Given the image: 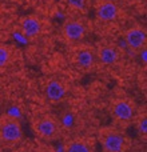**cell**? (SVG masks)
Masks as SVG:
<instances>
[{"label": "cell", "mask_w": 147, "mask_h": 152, "mask_svg": "<svg viewBox=\"0 0 147 152\" xmlns=\"http://www.w3.org/2000/svg\"><path fill=\"white\" fill-rule=\"evenodd\" d=\"M34 129L40 139L46 142H52L60 135V124L54 116L44 115L34 121Z\"/></svg>", "instance_id": "cell-2"}, {"label": "cell", "mask_w": 147, "mask_h": 152, "mask_svg": "<svg viewBox=\"0 0 147 152\" xmlns=\"http://www.w3.org/2000/svg\"><path fill=\"white\" fill-rule=\"evenodd\" d=\"M86 35V26L80 20L70 19L66 20L62 26V36L67 42H79Z\"/></svg>", "instance_id": "cell-7"}, {"label": "cell", "mask_w": 147, "mask_h": 152, "mask_svg": "<svg viewBox=\"0 0 147 152\" xmlns=\"http://www.w3.org/2000/svg\"><path fill=\"white\" fill-rule=\"evenodd\" d=\"M12 63V51L8 45L0 43V69L7 68Z\"/></svg>", "instance_id": "cell-13"}, {"label": "cell", "mask_w": 147, "mask_h": 152, "mask_svg": "<svg viewBox=\"0 0 147 152\" xmlns=\"http://www.w3.org/2000/svg\"><path fill=\"white\" fill-rule=\"evenodd\" d=\"M124 42L127 47L132 51H140L146 47L147 31L143 26H132L124 32Z\"/></svg>", "instance_id": "cell-5"}, {"label": "cell", "mask_w": 147, "mask_h": 152, "mask_svg": "<svg viewBox=\"0 0 147 152\" xmlns=\"http://www.w3.org/2000/svg\"><path fill=\"white\" fill-rule=\"evenodd\" d=\"M42 28V21L35 15H27L20 20V29L27 37L39 36Z\"/></svg>", "instance_id": "cell-10"}, {"label": "cell", "mask_w": 147, "mask_h": 152, "mask_svg": "<svg viewBox=\"0 0 147 152\" xmlns=\"http://www.w3.org/2000/svg\"><path fill=\"white\" fill-rule=\"evenodd\" d=\"M132 120H135V126H137V129L139 131L140 135H146L147 134V116L146 113H140L139 116H134V119Z\"/></svg>", "instance_id": "cell-14"}, {"label": "cell", "mask_w": 147, "mask_h": 152, "mask_svg": "<svg viewBox=\"0 0 147 152\" xmlns=\"http://www.w3.org/2000/svg\"><path fill=\"white\" fill-rule=\"evenodd\" d=\"M66 86L63 84V81L58 80V79H52L47 83L46 86V96L51 102H59L66 95Z\"/></svg>", "instance_id": "cell-12"}, {"label": "cell", "mask_w": 147, "mask_h": 152, "mask_svg": "<svg viewBox=\"0 0 147 152\" xmlns=\"http://www.w3.org/2000/svg\"><path fill=\"white\" fill-rule=\"evenodd\" d=\"M111 115L118 123H129L135 116L134 102L126 97H118L111 102Z\"/></svg>", "instance_id": "cell-4"}, {"label": "cell", "mask_w": 147, "mask_h": 152, "mask_svg": "<svg viewBox=\"0 0 147 152\" xmlns=\"http://www.w3.org/2000/svg\"><path fill=\"white\" fill-rule=\"evenodd\" d=\"M63 152H95V145L91 139L74 137L64 143Z\"/></svg>", "instance_id": "cell-11"}, {"label": "cell", "mask_w": 147, "mask_h": 152, "mask_svg": "<svg viewBox=\"0 0 147 152\" xmlns=\"http://www.w3.org/2000/svg\"><path fill=\"white\" fill-rule=\"evenodd\" d=\"M68 1H70V4L76 5V7H78V5H82V4H83L84 0H68Z\"/></svg>", "instance_id": "cell-15"}, {"label": "cell", "mask_w": 147, "mask_h": 152, "mask_svg": "<svg viewBox=\"0 0 147 152\" xmlns=\"http://www.w3.org/2000/svg\"><path fill=\"white\" fill-rule=\"evenodd\" d=\"M119 7L114 0H98L95 4V15L100 21L110 23L118 18Z\"/></svg>", "instance_id": "cell-6"}, {"label": "cell", "mask_w": 147, "mask_h": 152, "mask_svg": "<svg viewBox=\"0 0 147 152\" xmlns=\"http://www.w3.org/2000/svg\"><path fill=\"white\" fill-rule=\"evenodd\" d=\"M103 152H127L130 140L122 131L115 127H104L98 132Z\"/></svg>", "instance_id": "cell-1"}, {"label": "cell", "mask_w": 147, "mask_h": 152, "mask_svg": "<svg viewBox=\"0 0 147 152\" xmlns=\"http://www.w3.org/2000/svg\"><path fill=\"white\" fill-rule=\"evenodd\" d=\"M95 60H96L95 50H92L90 47H80L79 50H76L75 55H74V61L82 69L92 68L95 64Z\"/></svg>", "instance_id": "cell-8"}, {"label": "cell", "mask_w": 147, "mask_h": 152, "mask_svg": "<svg viewBox=\"0 0 147 152\" xmlns=\"http://www.w3.org/2000/svg\"><path fill=\"white\" fill-rule=\"evenodd\" d=\"M96 59L104 66H114L119 59V51L112 44H102L95 50Z\"/></svg>", "instance_id": "cell-9"}, {"label": "cell", "mask_w": 147, "mask_h": 152, "mask_svg": "<svg viewBox=\"0 0 147 152\" xmlns=\"http://www.w3.org/2000/svg\"><path fill=\"white\" fill-rule=\"evenodd\" d=\"M23 137L21 124L13 116H4L0 119V142L4 144H15Z\"/></svg>", "instance_id": "cell-3"}]
</instances>
